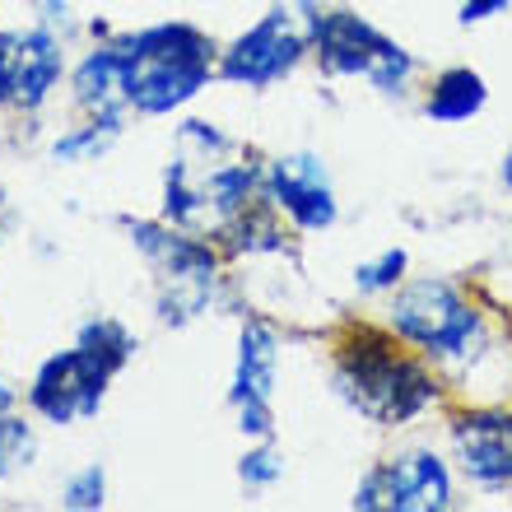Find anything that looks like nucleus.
Masks as SVG:
<instances>
[{
  "label": "nucleus",
  "instance_id": "obj_1",
  "mask_svg": "<svg viewBox=\"0 0 512 512\" xmlns=\"http://www.w3.org/2000/svg\"><path fill=\"white\" fill-rule=\"evenodd\" d=\"M331 391L373 429H410L447 405L443 373L387 322L345 326L331 345Z\"/></svg>",
  "mask_w": 512,
  "mask_h": 512
},
{
  "label": "nucleus",
  "instance_id": "obj_2",
  "mask_svg": "<svg viewBox=\"0 0 512 512\" xmlns=\"http://www.w3.org/2000/svg\"><path fill=\"white\" fill-rule=\"evenodd\" d=\"M382 322L443 378H471L499 354L489 312L443 275H410L396 294H387Z\"/></svg>",
  "mask_w": 512,
  "mask_h": 512
},
{
  "label": "nucleus",
  "instance_id": "obj_3",
  "mask_svg": "<svg viewBox=\"0 0 512 512\" xmlns=\"http://www.w3.org/2000/svg\"><path fill=\"white\" fill-rule=\"evenodd\" d=\"M126 70V98L140 117H168L182 112L191 98H201L210 80H219V47L205 28L187 19L149 24L117 38Z\"/></svg>",
  "mask_w": 512,
  "mask_h": 512
},
{
  "label": "nucleus",
  "instance_id": "obj_4",
  "mask_svg": "<svg viewBox=\"0 0 512 512\" xmlns=\"http://www.w3.org/2000/svg\"><path fill=\"white\" fill-rule=\"evenodd\" d=\"M303 24H308L312 61L336 75V80H368L378 94H405L419 75V61L410 47L382 33L373 19L345 5H317L303 0Z\"/></svg>",
  "mask_w": 512,
  "mask_h": 512
},
{
  "label": "nucleus",
  "instance_id": "obj_5",
  "mask_svg": "<svg viewBox=\"0 0 512 512\" xmlns=\"http://www.w3.org/2000/svg\"><path fill=\"white\" fill-rule=\"evenodd\" d=\"M131 243L140 247L154 275H159V317L163 322H191L210 308L219 284V252L201 238H191V229H177L168 219H122Z\"/></svg>",
  "mask_w": 512,
  "mask_h": 512
},
{
  "label": "nucleus",
  "instance_id": "obj_6",
  "mask_svg": "<svg viewBox=\"0 0 512 512\" xmlns=\"http://www.w3.org/2000/svg\"><path fill=\"white\" fill-rule=\"evenodd\" d=\"M312 56L308 24L294 5H275L256 24H247L229 47H219V80L238 89H270L289 80Z\"/></svg>",
  "mask_w": 512,
  "mask_h": 512
},
{
  "label": "nucleus",
  "instance_id": "obj_7",
  "mask_svg": "<svg viewBox=\"0 0 512 512\" xmlns=\"http://www.w3.org/2000/svg\"><path fill=\"white\" fill-rule=\"evenodd\" d=\"M447 457L480 494L512 489V401H471L447 410Z\"/></svg>",
  "mask_w": 512,
  "mask_h": 512
},
{
  "label": "nucleus",
  "instance_id": "obj_8",
  "mask_svg": "<svg viewBox=\"0 0 512 512\" xmlns=\"http://www.w3.org/2000/svg\"><path fill=\"white\" fill-rule=\"evenodd\" d=\"M261 196L280 210L294 233H326L340 219V196L322 154L294 149L261 163Z\"/></svg>",
  "mask_w": 512,
  "mask_h": 512
},
{
  "label": "nucleus",
  "instance_id": "obj_9",
  "mask_svg": "<svg viewBox=\"0 0 512 512\" xmlns=\"http://www.w3.org/2000/svg\"><path fill=\"white\" fill-rule=\"evenodd\" d=\"M108 382H112V373H103L75 345V350H61L38 364V373L28 382V410L38 419H47V424H56V429H66V424L94 419L103 410Z\"/></svg>",
  "mask_w": 512,
  "mask_h": 512
},
{
  "label": "nucleus",
  "instance_id": "obj_10",
  "mask_svg": "<svg viewBox=\"0 0 512 512\" xmlns=\"http://www.w3.org/2000/svg\"><path fill=\"white\" fill-rule=\"evenodd\" d=\"M457 466L433 447H396L378 461L382 512H447L457 503Z\"/></svg>",
  "mask_w": 512,
  "mask_h": 512
},
{
  "label": "nucleus",
  "instance_id": "obj_11",
  "mask_svg": "<svg viewBox=\"0 0 512 512\" xmlns=\"http://www.w3.org/2000/svg\"><path fill=\"white\" fill-rule=\"evenodd\" d=\"M275 382H280V331L266 317H247L238 331V359H233L229 405H275Z\"/></svg>",
  "mask_w": 512,
  "mask_h": 512
},
{
  "label": "nucleus",
  "instance_id": "obj_12",
  "mask_svg": "<svg viewBox=\"0 0 512 512\" xmlns=\"http://www.w3.org/2000/svg\"><path fill=\"white\" fill-rule=\"evenodd\" d=\"M70 89H75V103L89 112V122L108 126V131H122L126 112H131V98H126V70H122V52H117V38L98 42L94 52L84 56L75 75H70Z\"/></svg>",
  "mask_w": 512,
  "mask_h": 512
},
{
  "label": "nucleus",
  "instance_id": "obj_13",
  "mask_svg": "<svg viewBox=\"0 0 512 512\" xmlns=\"http://www.w3.org/2000/svg\"><path fill=\"white\" fill-rule=\"evenodd\" d=\"M66 75V47L47 24L24 28L14 42V108L38 112Z\"/></svg>",
  "mask_w": 512,
  "mask_h": 512
},
{
  "label": "nucleus",
  "instance_id": "obj_14",
  "mask_svg": "<svg viewBox=\"0 0 512 512\" xmlns=\"http://www.w3.org/2000/svg\"><path fill=\"white\" fill-rule=\"evenodd\" d=\"M485 108H489V80L475 66L438 70V75L429 80V89H424V103H419V112L438 126L475 122Z\"/></svg>",
  "mask_w": 512,
  "mask_h": 512
},
{
  "label": "nucleus",
  "instance_id": "obj_15",
  "mask_svg": "<svg viewBox=\"0 0 512 512\" xmlns=\"http://www.w3.org/2000/svg\"><path fill=\"white\" fill-rule=\"evenodd\" d=\"M289 229H294V224H289L266 196H256L247 210H238L233 219L219 224V238L238 256H275V252H289Z\"/></svg>",
  "mask_w": 512,
  "mask_h": 512
},
{
  "label": "nucleus",
  "instance_id": "obj_16",
  "mask_svg": "<svg viewBox=\"0 0 512 512\" xmlns=\"http://www.w3.org/2000/svg\"><path fill=\"white\" fill-rule=\"evenodd\" d=\"M201 168V191L205 201H210V215H215V229L224 224V219H233L238 210H247V205L261 196V163H196Z\"/></svg>",
  "mask_w": 512,
  "mask_h": 512
},
{
  "label": "nucleus",
  "instance_id": "obj_17",
  "mask_svg": "<svg viewBox=\"0 0 512 512\" xmlns=\"http://www.w3.org/2000/svg\"><path fill=\"white\" fill-rule=\"evenodd\" d=\"M163 219L177 224V229H205V224H215L210 215V201H205L201 191V177H196V163L187 154H177L168 168H163Z\"/></svg>",
  "mask_w": 512,
  "mask_h": 512
},
{
  "label": "nucleus",
  "instance_id": "obj_18",
  "mask_svg": "<svg viewBox=\"0 0 512 512\" xmlns=\"http://www.w3.org/2000/svg\"><path fill=\"white\" fill-rule=\"evenodd\" d=\"M75 345H80V350L89 354L103 373H112V378L131 364V354H135V336L126 331L122 322H117V317H89V322L80 326Z\"/></svg>",
  "mask_w": 512,
  "mask_h": 512
},
{
  "label": "nucleus",
  "instance_id": "obj_19",
  "mask_svg": "<svg viewBox=\"0 0 512 512\" xmlns=\"http://www.w3.org/2000/svg\"><path fill=\"white\" fill-rule=\"evenodd\" d=\"M405 280H410V252H405V247H387V252H378L373 261H359V266H354V289L364 298H387V294H396Z\"/></svg>",
  "mask_w": 512,
  "mask_h": 512
},
{
  "label": "nucleus",
  "instance_id": "obj_20",
  "mask_svg": "<svg viewBox=\"0 0 512 512\" xmlns=\"http://www.w3.org/2000/svg\"><path fill=\"white\" fill-rule=\"evenodd\" d=\"M38 457V433L28 424L24 415H0V485L14 480V475H24Z\"/></svg>",
  "mask_w": 512,
  "mask_h": 512
},
{
  "label": "nucleus",
  "instance_id": "obj_21",
  "mask_svg": "<svg viewBox=\"0 0 512 512\" xmlns=\"http://www.w3.org/2000/svg\"><path fill=\"white\" fill-rule=\"evenodd\" d=\"M177 140H182V154H187L191 163H219L238 149L215 122H201V117H191V122L177 126Z\"/></svg>",
  "mask_w": 512,
  "mask_h": 512
},
{
  "label": "nucleus",
  "instance_id": "obj_22",
  "mask_svg": "<svg viewBox=\"0 0 512 512\" xmlns=\"http://www.w3.org/2000/svg\"><path fill=\"white\" fill-rule=\"evenodd\" d=\"M112 135L117 131H108V126H98V122L75 126V131H66V135H56L52 140V159L56 163H94L98 154L112 145Z\"/></svg>",
  "mask_w": 512,
  "mask_h": 512
},
{
  "label": "nucleus",
  "instance_id": "obj_23",
  "mask_svg": "<svg viewBox=\"0 0 512 512\" xmlns=\"http://www.w3.org/2000/svg\"><path fill=\"white\" fill-rule=\"evenodd\" d=\"M238 480H243L247 489H270L284 480V452L275 443H256L247 447L243 457H238Z\"/></svg>",
  "mask_w": 512,
  "mask_h": 512
},
{
  "label": "nucleus",
  "instance_id": "obj_24",
  "mask_svg": "<svg viewBox=\"0 0 512 512\" xmlns=\"http://www.w3.org/2000/svg\"><path fill=\"white\" fill-rule=\"evenodd\" d=\"M61 503H66L70 512L103 508V503H108V475H103V466H84L80 475H70L66 489H61Z\"/></svg>",
  "mask_w": 512,
  "mask_h": 512
},
{
  "label": "nucleus",
  "instance_id": "obj_25",
  "mask_svg": "<svg viewBox=\"0 0 512 512\" xmlns=\"http://www.w3.org/2000/svg\"><path fill=\"white\" fill-rule=\"evenodd\" d=\"M14 42H19V28H5L0 33V108H14Z\"/></svg>",
  "mask_w": 512,
  "mask_h": 512
},
{
  "label": "nucleus",
  "instance_id": "obj_26",
  "mask_svg": "<svg viewBox=\"0 0 512 512\" xmlns=\"http://www.w3.org/2000/svg\"><path fill=\"white\" fill-rule=\"evenodd\" d=\"M508 10H512V0H461V5H457V19L466 28H475V24L499 19V14H508Z\"/></svg>",
  "mask_w": 512,
  "mask_h": 512
},
{
  "label": "nucleus",
  "instance_id": "obj_27",
  "mask_svg": "<svg viewBox=\"0 0 512 512\" xmlns=\"http://www.w3.org/2000/svg\"><path fill=\"white\" fill-rule=\"evenodd\" d=\"M350 508H359V512H382V485H378V466H368V471H364V480L354 485V499H350Z\"/></svg>",
  "mask_w": 512,
  "mask_h": 512
},
{
  "label": "nucleus",
  "instance_id": "obj_28",
  "mask_svg": "<svg viewBox=\"0 0 512 512\" xmlns=\"http://www.w3.org/2000/svg\"><path fill=\"white\" fill-rule=\"evenodd\" d=\"M10 410H14V387L0 378V415H10Z\"/></svg>",
  "mask_w": 512,
  "mask_h": 512
},
{
  "label": "nucleus",
  "instance_id": "obj_29",
  "mask_svg": "<svg viewBox=\"0 0 512 512\" xmlns=\"http://www.w3.org/2000/svg\"><path fill=\"white\" fill-rule=\"evenodd\" d=\"M499 177H503V187L512 191V149H508V154H503V168H499Z\"/></svg>",
  "mask_w": 512,
  "mask_h": 512
},
{
  "label": "nucleus",
  "instance_id": "obj_30",
  "mask_svg": "<svg viewBox=\"0 0 512 512\" xmlns=\"http://www.w3.org/2000/svg\"><path fill=\"white\" fill-rule=\"evenodd\" d=\"M0 196H5V191H0Z\"/></svg>",
  "mask_w": 512,
  "mask_h": 512
}]
</instances>
